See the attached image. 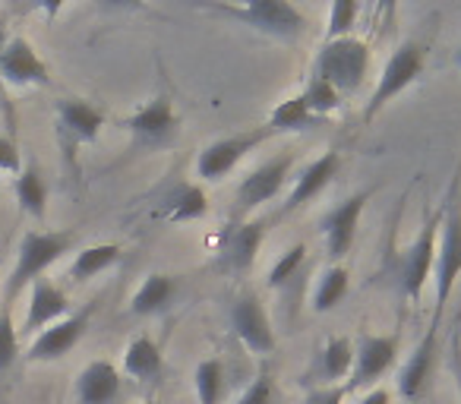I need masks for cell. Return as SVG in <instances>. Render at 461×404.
<instances>
[{"label": "cell", "instance_id": "obj_19", "mask_svg": "<svg viewBox=\"0 0 461 404\" xmlns=\"http://www.w3.org/2000/svg\"><path fill=\"white\" fill-rule=\"evenodd\" d=\"M205 215H209V196H205L203 184H193V180H177L158 199V219L171 221V225L199 221Z\"/></svg>", "mask_w": 461, "mask_h": 404}, {"label": "cell", "instance_id": "obj_21", "mask_svg": "<svg viewBox=\"0 0 461 404\" xmlns=\"http://www.w3.org/2000/svg\"><path fill=\"white\" fill-rule=\"evenodd\" d=\"M117 395H121V370L111 360L86 364L73 382L77 404H114Z\"/></svg>", "mask_w": 461, "mask_h": 404}, {"label": "cell", "instance_id": "obj_18", "mask_svg": "<svg viewBox=\"0 0 461 404\" xmlns=\"http://www.w3.org/2000/svg\"><path fill=\"white\" fill-rule=\"evenodd\" d=\"M64 316H70V297H67L64 288L51 282V278H39L32 284V294H29V313L26 322H23V335H39L45 332L48 326L60 322Z\"/></svg>", "mask_w": 461, "mask_h": 404}, {"label": "cell", "instance_id": "obj_33", "mask_svg": "<svg viewBox=\"0 0 461 404\" xmlns=\"http://www.w3.org/2000/svg\"><path fill=\"white\" fill-rule=\"evenodd\" d=\"M20 357V328L14 326V307H0V373H7Z\"/></svg>", "mask_w": 461, "mask_h": 404}, {"label": "cell", "instance_id": "obj_38", "mask_svg": "<svg viewBox=\"0 0 461 404\" xmlns=\"http://www.w3.org/2000/svg\"><path fill=\"white\" fill-rule=\"evenodd\" d=\"M357 404H392V391L383 389V385H376V389H370L364 398H360Z\"/></svg>", "mask_w": 461, "mask_h": 404}, {"label": "cell", "instance_id": "obj_41", "mask_svg": "<svg viewBox=\"0 0 461 404\" xmlns=\"http://www.w3.org/2000/svg\"><path fill=\"white\" fill-rule=\"evenodd\" d=\"M455 67H458V70H461V45L455 48Z\"/></svg>", "mask_w": 461, "mask_h": 404}, {"label": "cell", "instance_id": "obj_12", "mask_svg": "<svg viewBox=\"0 0 461 404\" xmlns=\"http://www.w3.org/2000/svg\"><path fill=\"white\" fill-rule=\"evenodd\" d=\"M398 364V332L392 335H373L360 332V338L354 341V366L348 376L345 389H376V382Z\"/></svg>", "mask_w": 461, "mask_h": 404}, {"label": "cell", "instance_id": "obj_8", "mask_svg": "<svg viewBox=\"0 0 461 404\" xmlns=\"http://www.w3.org/2000/svg\"><path fill=\"white\" fill-rule=\"evenodd\" d=\"M294 161H297V152H278V155H272V158H266L263 165H257L240 180L238 193H234V199H238V219H247V215L257 212L259 206H266V202L282 196Z\"/></svg>", "mask_w": 461, "mask_h": 404}, {"label": "cell", "instance_id": "obj_11", "mask_svg": "<svg viewBox=\"0 0 461 404\" xmlns=\"http://www.w3.org/2000/svg\"><path fill=\"white\" fill-rule=\"evenodd\" d=\"M121 127L130 133L133 148H165L174 142L180 130V117L174 111L171 95H155L142 104L140 111H133L130 117H123Z\"/></svg>", "mask_w": 461, "mask_h": 404}, {"label": "cell", "instance_id": "obj_23", "mask_svg": "<svg viewBox=\"0 0 461 404\" xmlns=\"http://www.w3.org/2000/svg\"><path fill=\"white\" fill-rule=\"evenodd\" d=\"M354 341L348 335H329L316 354V385H339L351 376Z\"/></svg>", "mask_w": 461, "mask_h": 404}, {"label": "cell", "instance_id": "obj_17", "mask_svg": "<svg viewBox=\"0 0 461 404\" xmlns=\"http://www.w3.org/2000/svg\"><path fill=\"white\" fill-rule=\"evenodd\" d=\"M0 79H4V85H16V89L51 85V67L41 60V54L32 48V41L16 35L0 51Z\"/></svg>", "mask_w": 461, "mask_h": 404}, {"label": "cell", "instance_id": "obj_42", "mask_svg": "<svg viewBox=\"0 0 461 404\" xmlns=\"http://www.w3.org/2000/svg\"><path fill=\"white\" fill-rule=\"evenodd\" d=\"M142 404H158V401H155V398H146V401H142Z\"/></svg>", "mask_w": 461, "mask_h": 404}, {"label": "cell", "instance_id": "obj_30", "mask_svg": "<svg viewBox=\"0 0 461 404\" xmlns=\"http://www.w3.org/2000/svg\"><path fill=\"white\" fill-rule=\"evenodd\" d=\"M301 98H303V104H307V108L313 111L316 117H320V121H329V117H332L335 111H341V104H345L341 92L335 89V85H329L326 79H320V76H310L307 79Z\"/></svg>", "mask_w": 461, "mask_h": 404}, {"label": "cell", "instance_id": "obj_1", "mask_svg": "<svg viewBox=\"0 0 461 404\" xmlns=\"http://www.w3.org/2000/svg\"><path fill=\"white\" fill-rule=\"evenodd\" d=\"M205 13L221 16L228 22L247 26L250 32L266 35V39L285 41V45H297L307 35L310 22L294 4L285 0H250V4H205Z\"/></svg>", "mask_w": 461, "mask_h": 404}, {"label": "cell", "instance_id": "obj_37", "mask_svg": "<svg viewBox=\"0 0 461 404\" xmlns=\"http://www.w3.org/2000/svg\"><path fill=\"white\" fill-rule=\"evenodd\" d=\"M0 114H4V121H7L10 133H14V130H16V111H14L10 95H7V85H4V79H0Z\"/></svg>", "mask_w": 461, "mask_h": 404}, {"label": "cell", "instance_id": "obj_13", "mask_svg": "<svg viewBox=\"0 0 461 404\" xmlns=\"http://www.w3.org/2000/svg\"><path fill=\"white\" fill-rule=\"evenodd\" d=\"M266 225L263 219H240L234 225H228L218 238V259L215 269L224 272V275H244V272L253 269L259 256V247L266 240Z\"/></svg>", "mask_w": 461, "mask_h": 404}, {"label": "cell", "instance_id": "obj_27", "mask_svg": "<svg viewBox=\"0 0 461 404\" xmlns=\"http://www.w3.org/2000/svg\"><path fill=\"white\" fill-rule=\"evenodd\" d=\"M16 202H20V212H26L29 219L45 221L48 215V184L41 177V171L35 165H26L14 180Z\"/></svg>", "mask_w": 461, "mask_h": 404}, {"label": "cell", "instance_id": "obj_4", "mask_svg": "<svg viewBox=\"0 0 461 404\" xmlns=\"http://www.w3.org/2000/svg\"><path fill=\"white\" fill-rule=\"evenodd\" d=\"M370 73V45L364 39H335V41H322V48L313 58V73L310 76L326 79L329 85L341 92V98L357 95L364 76Z\"/></svg>", "mask_w": 461, "mask_h": 404}, {"label": "cell", "instance_id": "obj_7", "mask_svg": "<svg viewBox=\"0 0 461 404\" xmlns=\"http://www.w3.org/2000/svg\"><path fill=\"white\" fill-rule=\"evenodd\" d=\"M272 136L276 133H272L269 127H253V130H240V133H234V136H221V139L209 142V146L199 148V155H196V177L203 180V184H221L247 155L257 152Z\"/></svg>", "mask_w": 461, "mask_h": 404}, {"label": "cell", "instance_id": "obj_31", "mask_svg": "<svg viewBox=\"0 0 461 404\" xmlns=\"http://www.w3.org/2000/svg\"><path fill=\"white\" fill-rule=\"evenodd\" d=\"M364 13L360 4L354 0H335L329 7V22H326V39L322 41H335V39H348L351 29L357 26V16Z\"/></svg>", "mask_w": 461, "mask_h": 404}, {"label": "cell", "instance_id": "obj_24", "mask_svg": "<svg viewBox=\"0 0 461 404\" xmlns=\"http://www.w3.org/2000/svg\"><path fill=\"white\" fill-rule=\"evenodd\" d=\"M161 370H165V357H161V347L155 345V338L136 335L123 351V373L130 379H140V382H152L161 376Z\"/></svg>", "mask_w": 461, "mask_h": 404}, {"label": "cell", "instance_id": "obj_29", "mask_svg": "<svg viewBox=\"0 0 461 404\" xmlns=\"http://www.w3.org/2000/svg\"><path fill=\"white\" fill-rule=\"evenodd\" d=\"M193 382H196L199 404H221V398H224V364L218 357L199 360L196 373H193Z\"/></svg>", "mask_w": 461, "mask_h": 404}, {"label": "cell", "instance_id": "obj_9", "mask_svg": "<svg viewBox=\"0 0 461 404\" xmlns=\"http://www.w3.org/2000/svg\"><path fill=\"white\" fill-rule=\"evenodd\" d=\"M228 319H230L234 335L240 338V345H244L250 354H257V357L276 354L278 335L269 319V310H266V303L259 294L244 291V294L234 297V303H230V310H228Z\"/></svg>", "mask_w": 461, "mask_h": 404}, {"label": "cell", "instance_id": "obj_26", "mask_svg": "<svg viewBox=\"0 0 461 404\" xmlns=\"http://www.w3.org/2000/svg\"><path fill=\"white\" fill-rule=\"evenodd\" d=\"M329 121H320V117L313 114V111L303 104L301 92L291 98H285V102H278L276 108H272L269 121H266V127L272 130V133H301V130H313V127H326Z\"/></svg>", "mask_w": 461, "mask_h": 404}, {"label": "cell", "instance_id": "obj_6", "mask_svg": "<svg viewBox=\"0 0 461 404\" xmlns=\"http://www.w3.org/2000/svg\"><path fill=\"white\" fill-rule=\"evenodd\" d=\"M439 244H436V265H433V284H436V310H446L455 284L461 275V186L458 177H452L446 196V209L439 219Z\"/></svg>", "mask_w": 461, "mask_h": 404}, {"label": "cell", "instance_id": "obj_15", "mask_svg": "<svg viewBox=\"0 0 461 404\" xmlns=\"http://www.w3.org/2000/svg\"><path fill=\"white\" fill-rule=\"evenodd\" d=\"M370 199H373V190H357L348 199H341L339 206H332L320 219V234H322V240H326V256L332 259V263H341V259L351 253L354 240H357L360 215H364Z\"/></svg>", "mask_w": 461, "mask_h": 404}, {"label": "cell", "instance_id": "obj_3", "mask_svg": "<svg viewBox=\"0 0 461 404\" xmlns=\"http://www.w3.org/2000/svg\"><path fill=\"white\" fill-rule=\"evenodd\" d=\"M442 212H433L420 225V234L404 247L398 256L389 259V282L398 288L404 301H420L423 288L433 282V265H436V231H439Z\"/></svg>", "mask_w": 461, "mask_h": 404}, {"label": "cell", "instance_id": "obj_25", "mask_svg": "<svg viewBox=\"0 0 461 404\" xmlns=\"http://www.w3.org/2000/svg\"><path fill=\"white\" fill-rule=\"evenodd\" d=\"M123 256V247L121 244H92V247H83V250H77V256H73L70 269H67V275H70V282L83 284L89 282V278H98L102 272H108L111 265H117Z\"/></svg>", "mask_w": 461, "mask_h": 404}, {"label": "cell", "instance_id": "obj_32", "mask_svg": "<svg viewBox=\"0 0 461 404\" xmlns=\"http://www.w3.org/2000/svg\"><path fill=\"white\" fill-rule=\"evenodd\" d=\"M307 256H310V250H307V244H294L288 253H282V259H278L276 265L269 269V288L272 291H278V288H285V284H291L297 278V272L307 265Z\"/></svg>", "mask_w": 461, "mask_h": 404}, {"label": "cell", "instance_id": "obj_40", "mask_svg": "<svg viewBox=\"0 0 461 404\" xmlns=\"http://www.w3.org/2000/svg\"><path fill=\"white\" fill-rule=\"evenodd\" d=\"M7 41H10V29H7V22L0 20V51L7 48Z\"/></svg>", "mask_w": 461, "mask_h": 404}, {"label": "cell", "instance_id": "obj_20", "mask_svg": "<svg viewBox=\"0 0 461 404\" xmlns=\"http://www.w3.org/2000/svg\"><path fill=\"white\" fill-rule=\"evenodd\" d=\"M339 167H341L339 152H322L320 158L310 161V165L294 177V186H291L285 209H288V212H297V209H303L307 202H313V199L339 177Z\"/></svg>", "mask_w": 461, "mask_h": 404}, {"label": "cell", "instance_id": "obj_35", "mask_svg": "<svg viewBox=\"0 0 461 404\" xmlns=\"http://www.w3.org/2000/svg\"><path fill=\"white\" fill-rule=\"evenodd\" d=\"M348 389L345 385H313L303 398V404H345Z\"/></svg>", "mask_w": 461, "mask_h": 404}, {"label": "cell", "instance_id": "obj_2", "mask_svg": "<svg viewBox=\"0 0 461 404\" xmlns=\"http://www.w3.org/2000/svg\"><path fill=\"white\" fill-rule=\"evenodd\" d=\"M79 234L73 228L67 231H26L16 250V265L7 278V291H4V307H14V301L23 294V288L35 284L39 278H45V272L54 263L67 256L77 247Z\"/></svg>", "mask_w": 461, "mask_h": 404}, {"label": "cell", "instance_id": "obj_28", "mask_svg": "<svg viewBox=\"0 0 461 404\" xmlns=\"http://www.w3.org/2000/svg\"><path fill=\"white\" fill-rule=\"evenodd\" d=\"M348 291H351V275H348L345 265L341 263L326 265V269L320 272V278H316L313 297H310L313 313H332V310L348 297Z\"/></svg>", "mask_w": 461, "mask_h": 404}, {"label": "cell", "instance_id": "obj_16", "mask_svg": "<svg viewBox=\"0 0 461 404\" xmlns=\"http://www.w3.org/2000/svg\"><path fill=\"white\" fill-rule=\"evenodd\" d=\"M92 313H95V303L64 316L60 322H54V326H48L45 332L35 335L32 345H29V351H26L29 364H54V360H64L67 354L83 341V335L89 332Z\"/></svg>", "mask_w": 461, "mask_h": 404}, {"label": "cell", "instance_id": "obj_14", "mask_svg": "<svg viewBox=\"0 0 461 404\" xmlns=\"http://www.w3.org/2000/svg\"><path fill=\"white\" fill-rule=\"evenodd\" d=\"M54 117H58V139L70 161H77L79 146H92L102 136V127L108 121L102 108L83 98H60L54 104Z\"/></svg>", "mask_w": 461, "mask_h": 404}, {"label": "cell", "instance_id": "obj_10", "mask_svg": "<svg viewBox=\"0 0 461 404\" xmlns=\"http://www.w3.org/2000/svg\"><path fill=\"white\" fill-rule=\"evenodd\" d=\"M439 322H442V310H433V319H429L423 338L417 341L414 354L398 370L395 391L404 401H420L429 391V385H433L436 364H439Z\"/></svg>", "mask_w": 461, "mask_h": 404}, {"label": "cell", "instance_id": "obj_22", "mask_svg": "<svg viewBox=\"0 0 461 404\" xmlns=\"http://www.w3.org/2000/svg\"><path fill=\"white\" fill-rule=\"evenodd\" d=\"M180 294V278L167 275V272H152L146 275V282L136 288V294L130 297V313L133 316H161L174 307Z\"/></svg>", "mask_w": 461, "mask_h": 404}, {"label": "cell", "instance_id": "obj_36", "mask_svg": "<svg viewBox=\"0 0 461 404\" xmlns=\"http://www.w3.org/2000/svg\"><path fill=\"white\" fill-rule=\"evenodd\" d=\"M0 171H7V174L23 171V155L14 136H0Z\"/></svg>", "mask_w": 461, "mask_h": 404}, {"label": "cell", "instance_id": "obj_34", "mask_svg": "<svg viewBox=\"0 0 461 404\" xmlns=\"http://www.w3.org/2000/svg\"><path fill=\"white\" fill-rule=\"evenodd\" d=\"M272 401H276V379L269 373H259L238 398V404H272Z\"/></svg>", "mask_w": 461, "mask_h": 404}, {"label": "cell", "instance_id": "obj_5", "mask_svg": "<svg viewBox=\"0 0 461 404\" xmlns=\"http://www.w3.org/2000/svg\"><path fill=\"white\" fill-rule=\"evenodd\" d=\"M423 70H427V48L414 39L402 41V45L389 54L383 73L376 76V85H373L370 98H366V104H364V123L376 121L385 111V104L395 102L402 92H408L411 85L423 76Z\"/></svg>", "mask_w": 461, "mask_h": 404}, {"label": "cell", "instance_id": "obj_39", "mask_svg": "<svg viewBox=\"0 0 461 404\" xmlns=\"http://www.w3.org/2000/svg\"><path fill=\"white\" fill-rule=\"evenodd\" d=\"M452 373H455V385H458V404H461V354H458V347H455Z\"/></svg>", "mask_w": 461, "mask_h": 404}]
</instances>
